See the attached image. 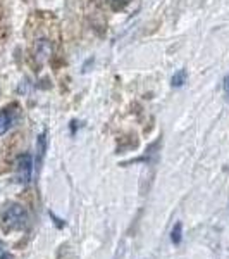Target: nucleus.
<instances>
[{
  "label": "nucleus",
  "instance_id": "obj_2",
  "mask_svg": "<svg viewBox=\"0 0 229 259\" xmlns=\"http://www.w3.org/2000/svg\"><path fill=\"white\" fill-rule=\"evenodd\" d=\"M33 169H35V161L31 154H21L16 159V180L21 185H28L33 178Z\"/></svg>",
  "mask_w": 229,
  "mask_h": 259
},
{
  "label": "nucleus",
  "instance_id": "obj_7",
  "mask_svg": "<svg viewBox=\"0 0 229 259\" xmlns=\"http://www.w3.org/2000/svg\"><path fill=\"white\" fill-rule=\"evenodd\" d=\"M36 52H38L40 57H47L50 56V52H52V47H50V44L47 40H40L38 45H36Z\"/></svg>",
  "mask_w": 229,
  "mask_h": 259
},
{
  "label": "nucleus",
  "instance_id": "obj_11",
  "mask_svg": "<svg viewBox=\"0 0 229 259\" xmlns=\"http://www.w3.org/2000/svg\"><path fill=\"white\" fill-rule=\"evenodd\" d=\"M116 2H118V0H110V4H112V6H116ZM121 2H123V4H126L128 0H121Z\"/></svg>",
  "mask_w": 229,
  "mask_h": 259
},
{
  "label": "nucleus",
  "instance_id": "obj_9",
  "mask_svg": "<svg viewBox=\"0 0 229 259\" xmlns=\"http://www.w3.org/2000/svg\"><path fill=\"white\" fill-rule=\"evenodd\" d=\"M224 92H226V95L229 97V74L224 78Z\"/></svg>",
  "mask_w": 229,
  "mask_h": 259
},
{
  "label": "nucleus",
  "instance_id": "obj_6",
  "mask_svg": "<svg viewBox=\"0 0 229 259\" xmlns=\"http://www.w3.org/2000/svg\"><path fill=\"white\" fill-rule=\"evenodd\" d=\"M45 150H47V139H45V133H41L38 137V144H36V154H38V162L43 159Z\"/></svg>",
  "mask_w": 229,
  "mask_h": 259
},
{
  "label": "nucleus",
  "instance_id": "obj_4",
  "mask_svg": "<svg viewBox=\"0 0 229 259\" xmlns=\"http://www.w3.org/2000/svg\"><path fill=\"white\" fill-rule=\"evenodd\" d=\"M186 78H188V71L186 69H180L176 71V73L173 74V78H170V85L174 87V89H180L186 83Z\"/></svg>",
  "mask_w": 229,
  "mask_h": 259
},
{
  "label": "nucleus",
  "instance_id": "obj_8",
  "mask_svg": "<svg viewBox=\"0 0 229 259\" xmlns=\"http://www.w3.org/2000/svg\"><path fill=\"white\" fill-rule=\"evenodd\" d=\"M48 214H50V218H52V220H53V223H55V227H57V228H59V230H62V228H64V227H66V221H62L61 218H57V216H55V214H53V212H52V211H50V212H48Z\"/></svg>",
  "mask_w": 229,
  "mask_h": 259
},
{
  "label": "nucleus",
  "instance_id": "obj_12",
  "mask_svg": "<svg viewBox=\"0 0 229 259\" xmlns=\"http://www.w3.org/2000/svg\"><path fill=\"white\" fill-rule=\"evenodd\" d=\"M2 259H11V256H7V254H6V256H4Z\"/></svg>",
  "mask_w": 229,
  "mask_h": 259
},
{
  "label": "nucleus",
  "instance_id": "obj_10",
  "mask_svg": "<svg viewBox=\"0 0 229 259\" xmlns=\"http://www.w3.org/2000/svg\"><path fill=\"white\" fill-rule=\"evenodd\" d=\"M4 256H6V250H4V245H2V242H0V259Z\"/></svg>",
  "mask_w": 229,
  "mask_h": 259
},
{
  "label": "nucleus",
  "instance_id": "obj_3",
  "mask_svg": "<svg viewBox=\"0 0 229 259\" xmlns=\"http://www.w3.org/2000/svg\"><path fill=\"white\" fill-rule=\"evenodd\" d=\"M14 121H16V114L14 111H11V107H6V109L0 111V135H6L12 128Z\"/></svg>",
  "mask_w": 229,
  "mask_h": 259
},
{
  "label": "nucleus",
  "instance_id": "obj_1",
  "mask_svg": "<svg viewBox=\"0 0 229 259\" xmlns=\"http://www.w3.org/2000/svg\"><path fill=\"white\" fill-rule=\"evenodd\" d=\"M0 221H2V230L6 233L19 232V230L26 228V225H28V212L18 202H7L6 206L2 207Z\"/></svg>",
  "mask_w": 229,
  "mask_h": 259
},
{
  "label": "nucleus",
  "instance_id": "obj_5",
  "mask_svg": "<svg viewBox=\"0 0 229 259\" xmlns=\"http://www.w3.org/2000/svg\"><path fill=\"white\" fill-rule=\"evenodd\" d=\"M181 239H183V225L178 221V223L173 227V230H170V242H173L174 245H180Z\"/></svg>",
  "mask_w": 229,
  "mask_h": 259
}]
</instances>
